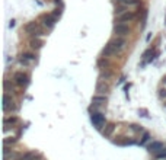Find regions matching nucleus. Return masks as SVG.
Wrapping results in <instances>:
<instances>
[{"instance_id":"5","label":"nucleus","mask_w":166,"mask_h":160,"mask_svg":"<svg viewBox=\"0 0 166 160\" xmlns=\"http://www.w3.org/2000/svg\"><path fill=\"white\" fill-rule=\"evenodd\" d=\"M136 18H137V13L133 12V10H128V12H125L123 15H118L115 22L117 24H127V22H133Z\"/></svg>"},{"instance_id":"11","label":"nucleus","mask_w":166,"mask_h":160,"mask_svg":"<svg viewBox=\"0 0 166 160\" xmlns=\"http://www.w3.org/2000/svg\"><path fill=\"white\" fill-rule=\"evenodd\" d=\"M42 45H44V41L39 39L38 36H35V38H32V39L29 41L31 50H39V48H42Z\"/></svg>"},{"instance_id":"6","label":"nucleus","mask_w":166,"mask_h":160,"mask_svg":"<svg viewBox=\"0 0 166 160\" xmlns=\"http://www.w3.org/2000/svg\"><path fill=\"white\" fill-rule=\"evenodd\" d=\"M114 34H115V36H127L130 34V26L125 24H115Z\"/></svg>"},{"instance_id":"18","label":"nucleus","mask_w":166,"mask_h":160,"mask_svg":"<svg viewBox=\"0 0 166 160\" xmlns=\"http://www.w3.org/2000/svg\"><path fill=\"white\" fill-rule=\"evenodd\" d=\"M141 3V0H124L123 5H127V6H137Z\"/></svg>"},{"instance_id":"9","label":"nucleus","mask_w":166,"mask_h":160,"mask_svg":"<svg viewBox=\"0 0 166 160\" xmlns=\"http://www.w3.org/2000/svg\"><path fill=\"white\" fill-rule=\"evenodd\" d=\"M117 54H118V51H117V48L114 47L111 42H108V44L105 45V48L102 50V55H104V57H114V55H117Z\"/></svg>"},{"instance_id":"19","label":"nucleus","mask_w":166,"mask_h":160,"mask_svg":"<svg viewBox=\"0 0 166 160\" xmlns=\"http://www.w3.org/2000/svg\"><path fill=\"white\" fill-rule=\"evenodd\" d=\"M18 121H19V119H18L16 117H6V118H5V125H7V124H12V125H13V124H16Z\"/></svg>"},{"instance_id":"4","label":"nucleus","mask_w":166,"mask_h":160,"mask_svg":"<svg viewBox=\"0 0 166 160\" xmlns=\"http://www.w3.org/2000/svg\"><path fill=\"white\" fill-rule=\"evenodd\" d=\"M57 22V18L53 15V13H48V15H42L41 16V25L47 29H53L54 25Z\"/></svg>"},{"instance_id":"2","label":"nucleus","mask_w":166,"mask_h":160,"mask_svg":"<svg viewBox=\"0 0 166 160\" xmlns=\"http://www.w3.org/2000/svg\"><path fill=\"white\" fill-rule=\"evenodd\" d=\"M90 119H92V122H93V125L96 127V128H102V127H105V115L102 112H98V111H93L92 113H90Z\"/></svg>"},{"instance_id":"24","label":"nucleus","mask_w":166,"mask_h":160,"mask_svg":"<svg viewBox=\"0 0 166 160\" xmlns=\"http://www.w3.org/2000/svg\"><path fill=\"white\" fill-rule=\"evenodd\" d=\"M160 98H166V89H160Z\"/></svg>"},{"instance_id":"16","label":"nucleus","mask_w":166,"mask_h":160,"mask_svg":"<svg viewBox=\"0 0 166 160\" xmlns=\"http://www.w3.org/2000/svg\"><path fill=\"white\" fill-rule=\"evenodd\" d=\"M23 58H26V60H29L31 63H34L35 60H37V54H34V53H31V51H23L22 54H20Z\"/></svg>"},{"instance_id":"13","label":"nucleus","mask_w":166,"mask_h":160,"mask_svg":"<svg viewBox=\"0 0 166 160\" xmlns=\"http://www.w3.org/2000/svg\"><path fill=\"white\" fill-rule=\"evenodd\" d=\"M114 130H115V125L111 124V122H108V124H105V128L102 130V134H104L105 137H111L112 132H114Z\"/></svg>"},{"instance_id":"1","label":"nucleus","mask_w":166,"mask_h":160,"mask_svg":"<svg viewBox=\"0 0 166 160\" xmlns=\"http://www.w3.org/2000/svg\"><path fill=\"white\" fill-rule=\"evenodd\" d=\"M25 32L32 35V36H39V35H44V29L42 26L38 24V22H29V24L25 25Z\"/></svg>"},{"instance_id":"7","label":"nucleus","mask_w":166,"mask_h":160,"mask_svg":"<svg viewBox=\"0 0 166 160\" xmlns=\"http://www.w3.org/2000/svg\"><path fill=\"white\" fill-rule=\"evenodd\" d=\"M111 44L117 48V51L120 53V51H123V50L127 47V39H125V36H115V38L111 41Z\"/></svg>"},{"instance_id":"23","label":"nucleus","mask_w":166,"mask_h":160,"mask_svg":"<svg viewBox=\"0 0 166 160\" xmlns=\"http://www.w3.org/2000/svg\"><path fill=\"white\" fill-rule=\"evenodd\" d=\"M131 130H133V131H140V132L143 131V128L138 127V125H131Z\"/></svg>"},{"instance_id":"8","label":"nucleus","mask_w":166,"mask_h":160,"mask_svg":"<svg viewBox=\"0 0 166 160\" xmlns=\"http://www.w3.org/2000/svg\"><path fill=\"white\" fill-rule=\"evenodd\" d=\"M3 109H5V112H7V111H13L16 106H15V101L7 95V93H5V96H3Z\"/></svg>"},{"instance_id":"22","label":"nucleus","mask_w":166,"mask_h":160,"mask_svg":"<svg viewBox=\"0 0 166 160\" xmlns=\"http://www.w3.org/2000/svg\"><path fill=\"white\" fill-rule=\"evenodd\" d=\"M149 138H150L149 132H144V134H143V138H141V141H140V144H144V143H146V141H147Z\"/></svg>"},{"instance_id":"15","label":"nucleus","mask_w":166,"mask_h":160,"mask_svg":"<svg viewBox=\"0 0 166 160\" xmlns=\"http://www.w3.org/2000/svg\"><path fill=\"white\" fill-rule=\"evenodd\" d=\"M37 159V154L34 151H29V153H25V154H22L20 157H18L16 160H35Z\"/></svg>"},{"instance_id":"14","label":"nucleus","mask_w":166,"mask_h":160,"mask_svg":"<svg viewBox=\"0 0 166 160\" xmlns=\"http://www.w3.org/2000/svg\"><path fill=\"white\" fill-rule=\"evenodd\" d=\"M162 149H163V144L159 143V141H153V143L149 146V150H150L152 153H159Z\"/></svg>"},{"instance_id":"12","label":"nucleus","mask_w":166,"mask_h":160,"mask_svg":"<svg viewBox=\"0 0 166 160\" xmlns=\"http://www.w3.org/2000/svg\"><path fill=\"white\" fill-rule=\"evenodd\" d=\"M109 90V86L104 82V80H99L98 83H96V92H98V95H104V93H106Z\"/></svg>"},{"instance_id":"10","label":"nucleus","mask_w":166,"mask_h":160,"mask_svg":"<svg viewBox=\"0 0 166 160\" xmlns=\"http://www.w3.org/2000/svg\"><path fill=\"white\" fill-rule=\"evenodd\" d=\"M106 96L105 95H95L93 98H92V106H98V105H105L106 103Z\"/></svg>"},{"instance_id":"17","label":"nucleus","mask_w":166,"mask_h":160,"mask_svg":"<svg viewBox=\"0 0 166 160\" xmlns=\"http://www.w3.org/2000/svg\"><path fill=\"white\" fill-rule=\"evenodd\" d=\"M125 12H128V6L127 5H118L117 7H115V15H123V13H125Z\"/></svg>"},{"instance_id":"20","label":"nucleus","mask_w":166,"mask_h":160,"mask_svg":"<svg viewBox=\"0 0 166 160\" xmlns=\"http://www.w3.org/2000/svg\"><path fill=\"white\" fill-rule=\"evenodd\" d=\"M19 63H20L22 65H31V64H32V63H31L29 60H26V58H23L22 55L19 57Z\"/></svg>"},{"instance_id":"21","label":"nucleus","mask_w":166,"mask_h":160,"mask_svg":"<svg viewBox=\"0 0 166 160\" xmlns=\"http://www.w3.org/2000/svg\"><path fill=\"white\" fill-rule=\"evenodd\" d=\"M10 143H15V138H13V137H6V138L3 140V144H5L6 147H7Z\"/></svg>"},{"instance_id":"3","label":"nucleus","mask_w":166,"mask_h":160,"mask_svg":"<svg viewBox=\"0 0 166 160\" xmlns=\"http://www.w3.org/2000/svg\"><path fill=\"white\" fill-rule=\"evenodd\" d=\"M13 82L20 87H25V86L29 84V76L26 73H23V72H16L13 74Z\"/></svg>"},{"instance_id":"25","label":"nucleus","mask_w":166,"mask_h":160,"mask_svg":"<svg viewBox=\"0 0 166 160\" xmlns=\"http://www.w3.org/2000/svg\"><path fill=\"white\" fill-rule=\"evenodd\" d=\"M165 106H166V103H165Z\"/></svg>"}]
</instances>
